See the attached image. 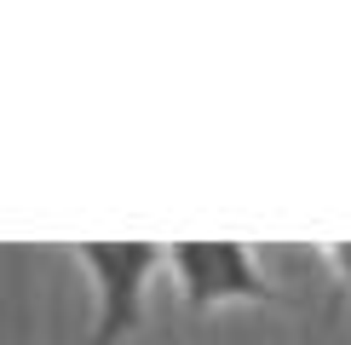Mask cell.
Listing matches in <instances>:
<instances>
[{
	"mask_svg": "<svg viewBox=\"0 0 351 345\" xmlns=\"http://www.w3.org/2000/svg\"><path fill=\"white\" fill-rule=\"evenodd\" d=\"M81 277L93 282V328L81 345H121L144 328L150 288L167 270V253L156 242H81L69 248Z\"/></svg>",
	"mask_w": 351,
	"mask_h": 345,
	"instance_id": "obj_1",
	"label": "cell"
},
{
	"mask_svg": "<svg viewBox=\"0 0 351 345\" xmlns=\"http://www.w3.org/2000/svg\"><path fill=\"white\" fill-rule=\"evenodd\" d=\"M162 253L190 316H213L230 305H276V288L247 242H173Z\"/></svg>",
	"mask_w": 351,
	"mask_h": 345,
	"instance_id": "obj_2",
	"label": "cell"
},
{
	"mask_svg": "<svg viewBox=\"0 0 351 345\" xmlns=\"http://www.w3.org/2000/svg\"><path fill=\"white\" fill-rule=\"evenodd\" d=\"M323 265H328V277L340 282V288H351V242H323Z\"/></svg>",
	"mask_w": 351,
	"mask_h": 345,
	"instance_id": "obj_3",
	"label": "cell"
}]
</instances>
